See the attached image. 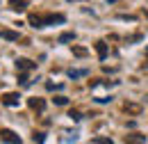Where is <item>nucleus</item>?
Here are the masks:
<instances>
[{
    "label": "nucleus",
    "mask_w": 148,
    "mask_h": 144,
    "mask_svg": "<svg viewBox=\"0 0 148 144\" xmlns=\"http://www.w3.org/2000/svg\"><path fill=\"white\" fill-rule=\"evenodd\" d=\"M9 7H12L14 12H23V9L27 7V0H9Z\"/></svg>",
    "instance_id": "7"
},
{
    "label": "nucleus",
    "mask_w": 148,
    "mask_h": 144,
    "mask_svg": "<svg viewBox=\"0 0 148 144\" xmlns=\"http://www.w3.org/2000/svg\"><path fill=\"white\" fill-rule=\"evenodd\" d=\"M91 142L93 144H112V140H110V137H93Z\"/></svg>",
    "instance_id": "11"
},
{
    "label": "nucleus",
    "mask_w": 148,
    "mask_h": 144,
    "mask_svg": "<svg viewBox=\"0 0 148 144\" xmlns=\"http://www.w3.org/2000/svg\"><path fill=\"white\" fill-rule=\"evenodd\" d=\"M0 142H9V144H21V137L14 133V130H9V128H2L0 130Z\"/></svg>",
    "instance_id": "3"
},
{
    "label": "nucleus",
    "mask_w": 148,
    "mask_h": 144,
    "mask_svg": "<svg viewBox=\"0 0 148 144\" xmlns=\"http://www.w3.org/2000/svg\"><path fill=\"white\" fill-rule=\"evenodd\" d=\"M66 16L64 14H32L30 16V25L32 28H46V25H55V23H64Z\"/></svg>",
    "instance_id": "1"
},
{
    "label": "nucleus",
    "mask_w": 148,
    "mask_h": 144,
    "mask_svg": "<svg viewBox=\"0 0 148 144\" xmlns=\"http://www.w3.org/2000/svg\"><path fill=\"white\" fill-rule=\"evenodd\" d=\"M53 101H55L57 105H66V103H69V98H66V96H55Z\"/></svg>",
    "instance_id": "13"
},
{
    "label": "nucleus",
    "mask_w": 148,
    "mask_h": 144,
    "mask_svg": "<svg viewBox=\"0 0 148 144\" xmlns=\"http://www.w3.org/2000/svg\"><path fill=\"white\" fill-rule=\"evenodd\" d=\"M0 101H2L7 108H16V105L21 103V94H18V91H7V94H2Z\"/></svg>",
    "instance_id": "2"
},
{
    "label": "nucleus",
    "mask_w": 148,
    "mask_h": 144,
    "mask_svg": "<svg viewBox=\"0 0 148 144\" xmlns=\"http://www.w3.org/2000/svg\"><path fill=\"white\" fill-rule=\"evenodd\" d=\"M27 105L32 110H37V112H43V110H46V101H43V98H30Z\"/></svg>",
    "instance_id": "5"
},
{
    "label": "nucleus",
    "mask_w": 148,
    "mask_h": 144,
    "mask_svg": "<svg viewBox=\"0 0 148 144\" xmlns=\"http://www.w3.org/2000/svg\"><path fill=\"white\" fill-rule=\"evenodd\" d=\"M46 87L53 91V89H62V85H53V82H46Z\"/></svg>",
    "instance_id": "17"
},
{
    "label": "nucleus",
    "mask_w": 148,
    "mask_h": 144,
    "mask_svg": "<svg viewBox=\"0 0 148 144\" xmlns=\"http://www.w3.org/2000/svg\"><path fill=\"white\" fill-rule=\"evenodd\" d=\"M73 39H75V32H64V35H59L57 41L59 44H66V41H73Z\"/></svg>",
    "instance_id": "10"
},
{
    "label": "nucleus",
    "mask_w": 148,
    "mask_h": 144,
    "mask_svg": "<svg viewBox=\"0 0 148 144\" xmlns=\"http://www.w3.org/2000/svg\"><path fill=\"white\" fill-rule=\"evenodd\" d=\"M0 37L7 39V41H18V32H12V30H0Z\"/></svg>",
    "instance_id": "8"
},
{
    "label": "nucleus",
    "mask_w": 148,
    "mask_h": 144,
    "mask_svg": "<svg viewBox=\"0 0 148 144\" xmlns=\"http://www.w3.org/2000/svg\"><path fill=\"white\" fill-rule=\"evenodd\" d=\"M69 117H71V119H73V121H80V119H82V114H80V112H71V114H69Z\"/></svg>",
    "instance_id": "16"
},
{
    "label": "nucleus",
    "mask_w": 148,
    "mask_h": 144,
    "mask_svg": "<svg viewBox=\"0 0 148 144\" xmlns=\"http://www.w3.org/2000/svg\"><path fill=\"white\" fill-rule=\"evenodd\" d=\"M32 140H34V142H46V135H43V133H34Z\"/></svg>",
    "instance_id": "15"
},
{
    "label": "nucleus",
    "mask_w": 148,
    "mask_h": 144,
    "mask_svg": "<svg viewBox=\"0 0 148 144\" xmlns=\"http://www.w3.org/2000/svg\"><path fill=\"white\" fill-rule=\"evenodd\" d=\"M107 2H114V0H107Z\"/></svg>",
    "instance_id": "19"
},
{
    "label": "nucleus",
    "mask_w": 148,
    "mask_h": 144,
    "mask_svg": "<svg viewBox=\"0 0 148 144\" xmlns=\"http://www.w3.org/2000/svg\"><path fill=\"white\" fill-rule=\"evenodd\" d=\"M16 69L18 71H32V69H37V64L27 57H21V60H16Z\"/></svg>",
    "instance_id": "4"
},
{
    "label": "nucleus",
    "mask_w": 148,
    "mask_h": 144,
    "mask_svg": "<svg viewBox=\"0 0 148 144\" xmlns=\"http://www.w3.org/2000/svg\"><path fill=\"white\" fill-rule=\"evenodd\" d=\"M87 73H89L87 69H71V71H69V78H73V80L75 78H84Z\"/></svg>",
    "instance_id": "9"
},
{
    "label": "nucleus",
    "mask_w": 148,
    "mask_h": 144,
    "mask_svg": "<svg viewBox=\"0 0 148 144\" xmlns=\"http://www.w3.org/2000/svg\"><path fill=\"white\" fill-rule=\"evenodd\" d=\"M128 140H130V142H146V137H144V135H130Z\"/></svg>",
    "instance_id": "14"
},
{
    "label": "nucleus",
    "mask_w": 148,
    "mask_h": 144,
    "mask_svg": "<svg viewBox=\"0 0 148 144\" xmlns=\"http://www.w3.org/2000/svg\"><path fill=\"white\" fill-rule=\"evenodd\" d=\"M125 110H130V112H139V108H137V105H125Z\"/></svg>",
    "instance_id": "18"
},
{
    "label": "nucleus",
    "mask_w": 148,
    "mask_h": 144,
    "mask_svg": "<svg viewBox=\"0 0 148 144\" xmlns=\"http://www.w3.org/2000/svg\"><path fill=\"white\" fill-rule=\"evenodd\" d=\"M96 53H98L100 60H105L107 57V44L105 41H96Z\"/></svg>",
    "instance_id": "6"
},
{
    "label": "nucleus",
    "mask_w": 148,
    "mask_h": 144,
    "mask_svg": "<svg viewBox=\"0 0 148 144\" xmlns=\"http://www.w3.org/2000/svg\"><path fill=\"white\" fill-rule=\"evenodd\" d=\"M73 53L77 55V57H84V55H87V48H82V46H75V48H73Z\"/></svg>",
    "instance_id": "12"
}]
</instances>
